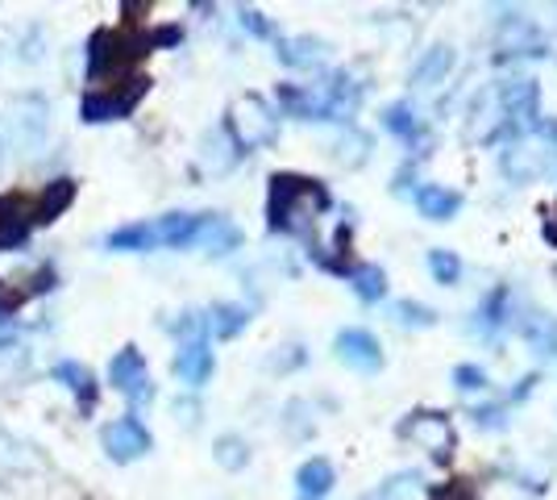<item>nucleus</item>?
<instances>
[{"instance_id":"obj_1","label":"nucleus","mask_w":557,"mask_h":500,"mask_svg":"<svg viewBox=\"0 0 557 500\" xmlns=\"http://www.w3.org/2000/svg\"><path fill=\"white\" fill-rule=\"evenodd\" d=\"M333 209V196L321 180L278 171L271 175V196H267V225L275 234H296L317 251V217Z\"/></svg>"},{"instance_id":"obj_2","label":"nucleus","mask_w":557,"mask_h":500,"mask_svg":"<svg viewBox=\"0 0 557 500\" xmlns=\"http://www.w3.org/2000/svg\"><path fill=\"white\" fill-rule=\"evenodd\" d=\"M146 54H150V34H134L129 25L100 29L88 42V80L100 88L121 84V80H129V68Z\"/></svg>"},{"instance_id":"obj_3","label":"nucleus","mask_w":557,"mask_h":500,"mask_svg":"<svg viewBox=\"0 0 557 500\" xmlns=\"http://www.w3.org/2000/svg\"><path fill=\"white\" fill-rule=\"evenodd\" d=\"M554 163H557V143L545 138V130L541 134H516L499 150V167H504V175H508L511 184H533L541 175H549Z\"/></svg>"},{"instance_id":"obj_4","label":"nucleus","mask_w":557,"mask_h":500,"mask_svg":"<svg viewBox=\"0 0 557 500\" xmlns=\"http://www.w3.org/2000/svg\"><path fill=\"white\" fill-rule=\"evenodd\" d=\"M225 130H230V138L237 150H258V146H271L278 138V118L262 96L246 93L242 100H233Z\"/></svg>"},{"instance_id":"obj_5","label":"nucleus","mask_w":557,"mask_h":500,"mask_svg":"<svg viewBox=\"0 0 557 500\" xmlns=\"http://www.w3.org/2000/svg\"><path fill=\"white\" fill-rule=\"evenodd\" d=\"M146 88H150V80H146V75H129V80L109 84V88H92V93L84 96V105H79V118L88 121V125L129 118V113H134V105L146 96Z\"/></svg>"},{"instance_id":"obj_6","label":"nucleus","mask_w":557,"mask_h":500,"mask_svg":"<svg viewBox=\"0 0 557 500\" xmlns=\"http://www.w3.org/2000/svg\"><path fill=\"white\" fill-rule=\"evenodd\" d=\"M109 383L134 405H146L154 397V383H150V371H146V358H141L138 346L116 351L113 363H109Z\"/></svg>"},{"instance_id":"obj_7","label":"nucleus","mask_w":557,"mask_h":500,"mask_svg":"<svg viewBox=\"0 0 557 500\" xmlns=\"http://www.w3.org/2000/svg\"><path fill=\"white\" fill-rule=\"evenodd\" d=\"M100 442H104V451H109L113 463H134V459L150 451V429L129 413V417H116V422L100 429Z\"/></svg>"},{"instance_id":"obj_8","label":"nucleus","mask_w":557,"mask_h":500,"mask_svg":"<svg viewBox=\"0 0 557 500\" xmlns=\"http://www.w3.org/2000/svg\"><path fill=\"white\" fill-rule=\"evenodd\" d=\"M333 351H337V358H342L346 367L367 371V376L383 367V346H379V338H374L371 330H358V326H349V330L337 333V338H333Z\"/></svg>"},{"instance_id":"obj_9","label":"nucleus","mask_w":557,"mask_h":500,"mask_svg":"<svg viewBox=\"0 0 557 500\" xmlns=\"http://www.w3.org/2000/svg\"><path fill=\"white\" fill-rule=\"evenodd\" d=\"M404 434L412 442H420L429 454H437V459L454 451V426H449L445 413H412V422H404Z\"/></svg>"},{"instance_id":"obj_10","label":"nucleus","mask_w":557,"mask_h":500,"mask_svg":"<svg viewBox=\"0 0 557 500\" xmlns=\"http://www.w3.org/2000/svg\"><path fill=\"white\" fill-rule=\"evenodd\" d=\"M34 200L22 196V192H9L0 196V246H22L34 230Z\"/></svg>"},{"instance_id":"obj_11","label":"nucleus","mask_w":557,"mask_h":500,"mask_svg":"<svg viewBox=\"0 0 557 500\" xmlns=\"http://www.w3.org/2000/svg\"><path fill=\"white\" fill-rule=\"evenodd\" d=\"M383 130H392L399 143L420 150V155L429 150V130H424V121H420V113L408 100H395V105L383 109Z\"/></svg>"},{"instance_id":"obj_12","label":"nucleus","mask_w":557,"mask_h":500,"mask_svg":"<svg viewBox=\"0 0 557 500\" xmlns=\"http://www.w3.org/2000/svg\"><path fill=\"white\" fill-rule=\"evenodd\" d=\"M175 376L187 383V388H205L212 380V371H216V358H212L209 342L200 338V342H184L180 351H175Z\"/></svg>"},{"instance_id":"obj_13","label":"nucleus","mask_w":557,"mask_h":500,"mask_svg":"<svg viewBox=\"0 0 557 500\" xmlns=\"http://www.w3.org/2000/svg\"><path fill=\"white\" fill-rule=\"evenodd\" d=\"M150 225H154V242H159V246L184 251V246H196V242H200L205 214H166V217H159V221H150Z\"/></svg>"},{"instance_id":"obj_14","label":"nucleus","mask_w":557,"mask_h":500,"mask_svg":"<svg viewBox=\"0 0 557 500\" xmlns=\"http://www.w3.org/2000/svg\"><path fill=\"white\" fill-rule=\"evenodd\" d=\"M275 54H278V63H287V68L312 72V68H321V63L329 59V42L308 38V34H300V38H278Z\"/></svg>"},{"instance_id":"obj_15","label":"nucleus","mask_w":557,"mask_h":500,"mask_svg":"<svg viewBox=\"0 0 557 500\" xmlns=\"http://www.w3.org/2000/svg\"><path fill=\"white\" fill-rule=\"evenodd\" d=\"M54 380L75 392L79 413H92L96 397H100V383L92 380V371H88L84 363H75V358H59V363H54Z\"/></svg>"},{"instance_id":"obj_16","label":"nucleus","mask_w":557,"mask_h":500,"mask_svg":"<svg viewBox=\"0 0 557 500\" xmlns=\"http://www.w3.org/2000/svg\"><path fill=\"white\" fill-rule=\"evenodd\" d=\"M333 484H337L333 463L317 454V459L300 463V472H296V497L300 500H325L329 492H333Z\"/></svg>"},{"instance_id":"obj_17","label":"nucleus","mask_w":557,"mask_h":500,"mask_svg":"<svg viewBox=\"0 0 557 500\" xmlns=\"http://www.w3.org/2000/svg\"><path fill=\"white\" fill-rule=\"evenodd\" d=\"M417 209L424 221H449L462 209V196L445 184H424V188H417Z\"/></svg>"},{"instance_id":"obj_18","label":"nucleus","mask_w":557,"mask_h":500,"mask_svg":"<svg viewBox=\"0 0 557 500\" xmlns=\"http://www.w3.org/2000/svg\"><path fill=\"white\" fill-rule=\"evenodd\" d=\"M200 246H209V255H233L242 246V230L233 225L230 217L221 214H205V225H200Z\"/></svg>"},{"instance_id":"obj_19","label":"nucleus","mask_w":557,"mask_h":500,"mask_svg":"<svg viewBox=\"0 0 557 500\" xmlns=\"http://www.w3.org/2000/svg\"><path fill=\"white\" fill-rule=\"evenodd\" d=\"M454 47H433V50H424L420 54V63L412 68V75H408V84H417V88H433V84H442L445 75L454 72Z\"/></svg>"},{"instance_id":"obj_20","label":"nucleus","mask_w":557,"mask_h":500,"mask_svg":"<svg viewBox=\"0 0 557 500\" xmlns=\"http://www.w3.org/2000/svg\"><path fill=\"white\" fill-rule=\"evenodd\" d=\"M250 326V309L246 305H212L205 313V330L212 338H237V333Z\"/></svg>"},{"instance_id":"obj_21","label":"nucleus","mask_w":557,"mask_h":500,"mask_svg":"<svg viewBox=\"0 0 557 500\" xmlns=\"http://www.w3.org/2000/svg\"><path fill=\"white\" fill-rule=\"evenodd\" d=\"M237 146H233L230 130H212L209 138H205V150H200V163L209 167L212 175H221V171H230L233 163H237Z\"/></svg>"},{"instance_id":"obj_22","label":"nucleus","mask_w":557,"mask_h":500,"mask_svg":"<svg viewBox=\"0 0 557 500\" xmlns=\"http://www.w3.org/2000/svg\"><path fill=\"white\" fill-rule=\"evenodd\" d=\"M71 200H75V184H71V180H50L47 192L34 200V217L47 225V221H54V217L67 209Z\"/></svg>"},{"instance_id":"obj_23","label":"nucleus","mask_w":557,"mask_h":500,"mask_svg":"<svg viewBox=\"0 0 557 500\" xmlns=\"http://www.w3.org/2000/svg\"><path fill=\"white\" fill-rule=\"evenodd\" d=\"M346 276L362 301H383V296H387V276H383V267H374V263H354Z\"/></svg>"},{"instance_id":"obj_24","label":"nucleus","mask_w":557,"mask_h":500,"mask_svg":"<svg viewBox=\"0 0 557 500\" xmlns=\"http://www.w3.org/2000/svg\"><path fill=\"white\" fill-rule=\"evenodd\" d=\"M104 246H109V251H154L159 242H154V225H150V221H134V225L113 230Z\"/></svg>"},{"instance_id":"obj_25","label":"nucleus","mask_w":557,"mask_h":500,"mask_svg":"<svg viewBox=\"0 0 557 500\" xmlns=\"http://www.w3.org/2000/svg\"><path fill=\"white\" fill-rule=\"evenodd\" d=\"M212 454H216V463H221L225 472H242V467L250 463V447H246V438H237V434H221V438L212 442Z\"/></svg>"},{"instance_id":"obj_26","label":"nucleus","mask_w":557,"mask_h":500,"mask_svg":"<svg viewBox=\"0 0 557 500\" xmlns=\"http://www.w3.org/2000/svg\"><path fill=\"white\" fill-rule=\"evenodd\" d=\"M508 317H511V313H508V288H491L487 301H483V305H479V313H474V321L491 333V330H499Z\"/></svg>"},{"instance_id":"obj_27","label":"nucleus","mask_w":557,"mask_h":500,"mask_svg":"<svg viewBox=\"0 0 557 500\" xmlns=\"http://www.w3.org/2000/svg\"><path fill=\"white\" fill-rule=\"evenodd\" d=\"M420 497V476L417 472H399L387 484H379V492H371L367 500H417Z\"/></svg>"},{"instance_id":"obj_28","label":"nucleus","mask_w":557,"mask_h":500,"mask_svg":"<svg viewBox=\"0 0 557 500\" xmlns=\"http://www.w3.org/2000/svg\"><path fill=\"white\" fill-rule=\"evenodd\" d=\"M429 271H433L437 284H458L462 280V259L454 251H445V246H433L429 251Z\"/></svg>"},{"instance_id":"obj_29","label":"nucleus","mask_w":557,"mask_h":500,"mask_svg":"<svg viewBox=\"0 0 557 500\" xmlns=\"http://www.w3.org/2000/svg\"><path fill=\"white\" fill-rule=\"evenodd\" d=\"M524 338L533 342L541 355H557V321L554 317H529V321H524Z\"/></svg>"},{"instance_id":"obj_30","label":"nucleus","mask_w":557,"mask_h":500,"mask_svg":"<svg viewBox=\"0 0 557 500\" xmlns=\"http://www.w3.org/2000/svg\"><path fill=\"white\" fill-rule=\"evenodd\" d=\"M395 317H399V326H417V330L437 326V309H429V305H420V301H399V305H395Z\"/></svg>"},{"instance_id":"obj_31","label":"nucleus","mask_w":557,"mask_h":500,"mask_svg":"<svg viewBox=\"0 0 557 500\" xmlns=\"http://www.w3.org/2000/svg\"><path fill=\"white\" fill-rule=\"evenodd\" d=\"M454 388H462V392H483V388H487V371H483L479 363H458V367H454Z\"/></svg>"},{"instance_id":"obj_32","label":"nucleus","mask_w":557,"mask_h":500,"mask_svg":"<svg viewBox=\"0 0 557 500\" xmlns=\"http://www.w3.org/2000/svg\"><path fill=\"white\" fill-rule=\"evenodd\" d=\"M237 22H242V29H250L255 38H271V34H275V25L267 22L258 9H242V13H237Z\"/></svg>"},{"instance_id":"obj_33","label":"nucleus","mask_w":557,"mask_h":500,"mask_svg":"<svg viewBox=\"0 0 557 500\" xmlns=\"http://www.w3.org/2000/svg\"><path fill=\"white\" fill-rule=\"evenodd\" d=\"M474 422H479V426H487V429L504 426V408H499V405H491V408H474Z\"/></svg>"},{"instance_id":"obj_34","label":"nucleus","mask_w":557,"mask_h":500,"mask_svg":"<svg viewBox=\"0 0 557 500\" xmlns=\"http://www.w3.org/2000/svg\"><path fill=\"white\" fill-rule=\"evenodd\" d=\"M437 500H470V488H466V484H458V488H445V492H437Z\"/></svg>"},{"instance_id":"obj_35","label":"nucleus","mask_w":557,"mask_h":500,"mask_svg":"<svg viewBox=\"0 0 557 500\" xmlns=\"http://www.w3.org/2000/svg\"><path fill=\"white\" fill-rule=\"evenodd\" d=\"M175 408H180V413H184V422H187V426H191V422H196V405H175Z\"/></svg>"},{"instance_id":"obj_36","label":"nucleus","mask_w":557,"mask_h":500,"mask_svg":"<svg viewBox=\"0 0 557 500\" xmlns=\"http://www.w3.org/2000/svg\"><path fill=\"white\" fill-rule=\"evenodd\" d=\"M0 163H4V150H0Z\"/></svg>"}]
</instances>
